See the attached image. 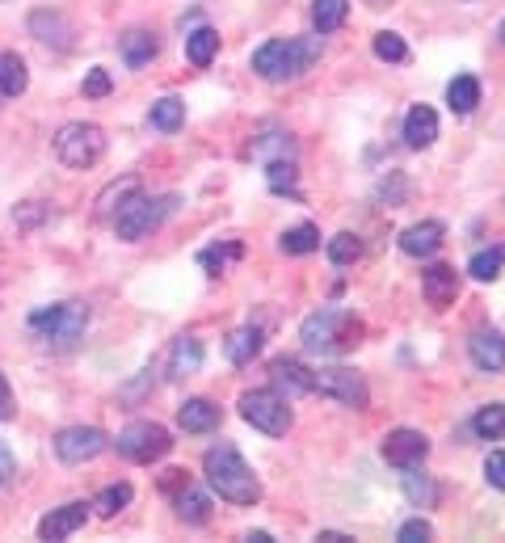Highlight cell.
Wrapping results in <instances>:
<instances>
[{
	"mask_svg": "<svg viewBox=\"0 0 505 543\" xmlns=\"http://www.w3.org/2000/svg\"><path fill=\"white\" fill-rule=\"evenodd\" d=\"M316 375V392L320 396H333L337 405H350V409H367L371 405V388L367 379L350 367H320L312 371Z\"/></svg>",
	"mask_w": 505,
	"mask_h": 543,
	"instance_id": "obj_9",
	"label": "cell"
},
{
	"mask_svg": "<svg viewBox=\"0 0 505 543\" xmlns=\"http://www.w3.org/2000/svg\"><path fill=\"white\" fill-rule=\"evenodd\" d=\"M0 102H5V93H0Z\"/></svg>",
	"mask_w": 505,
	"mask_h": 543,
	"instance_id": "obj_49",
	"label": "cell"
},
{
	"mask_svg": "<svg viewBox=\"0 0 505 543\" xmlns=\"http://www.w3.org/2000/svg\"><path fill=\"white\" fill-rule=\"evenodd\" d=\"M114 451L131 459V464H156V459H165L173 451V434L165 426H156V421H131L114 438Z\"/></svg>",
	"mask_w": 505,
	"mask_h": 543,
	"instance_id": "obj_8",
	"label": "cell"
},
{
	"mask_svg": "<svg viewBox=\"0 0 505 543\" xmlns=\"http://www.w3.org/2000/svg\"><path fill=\"white\" fill-rule=\"evenodd\" d=\"M249 156L261 160V165H270V160H282V156H295V139L287 131H266L257 135L249 144Z\"/></svg>",
	"mask_w": 505,
	"mask_h": 543,
	"instance_id": "obj_24",
	"label": "cell"
},
{
	"mask_svg": "<svg viewBox=\"0 0 505 543\" xmlns=\"http://www.w3.org/2000/svg\"><path fill=\"white\" fill-rule=\"evenodd\" d=\"M13 417H17V405H13V388H9L5 371H0V426H5V421H13Z\"/></svg>",
	"mask_w": 505,
	"mask_h": 543,
	"instance_id": "obj_44",
	"label": "cell"
},
{
	"mask_svg": "<svg viewBox=\"0 0 505 543\" xmlns=\"http://www.w3.org/2000/svg\"><path fill=\"white\" fill-rule=\"evenodd\" d=\"M358 257H362V240L354 232H337L329 240V261H333V266H354Z\"/></svg>",
	"mask_w": 505,
	"mask_h": 543,
	"instance_id": "obj_37",
	"label": "cell"
},
{
	"mask_svg": "<svg viewBox=\"0 0 505 543\" xmlns=\"http://www.w3.org/2000/svg\"><path fill=\"white\" fill-rule=\"evenodd\" d=\"M215 55H219V34L211 26H198L194 34H186V59L194 68H211Z\"/></svg>",
	"mask_w": 505,
	"mask_h": 543,
	"instance_id": "obj_26",
	"label": "cell"
},
{
	"mask_svg": "<svg viewBox=\"0 0 505 543\" xmlns=\"http://www.w3.org/2000/svg\"><path fill=\"white\" fill-rule=\"evenodd\" d=\"M240 417H245L253 430L270 434V438H282L291 430V421H295L287 396H278L274 388H253V392L240 396Z\"/></svg>",
	"mask_w": 505,
	"mask_h": 543,
	"instance_id": "obj_7",
	"label": "cell"
},
{
	"mask_svg": "<svg viewBox=\"0 0 505 543\" xmlns=\"http://www.w3.org/2000/svg\"><path fill=\"white\" fill-rule=\"evenodd\" d=\"M484 480L505 493V451H489V459H484Z\"/></svg>",
	"mask_w": 505,
	"mask_h": 543,
	"instance_id": "obj_42",
	"label": "cell"
},
{
	"mask_svg": "<svg viewBox=\"0 0 505 543\" xmlns=\"http://www.w3.org/2000/svg\"><path fill=\"white\" fill-rule=\"evenodd\" d=\"M177 518H186V522H207L211 518V497L190 489V480H186V489L177 493Z\"/></svg>",
	"mask_w": 505,
	"mask_h": 543,
	"instance_id": "obj_35",
	"label": "cell"
},
{
	"mask_svg": "<svg viewBox=\"0 0 505 543\" xmlns=\"http://www.w3.org/2000/svg\"><path fill=\"white\" fill-rule=\"evenodd\" d=\"M89 329V308L85 304H51V308H38L30 312V333L43 337L51 350H72L80 337Z\"/></svg>",
	"mask_w": 505,
	"mask_h": 543,
	"instance_id": "obj_4",
	"label": "cell"
},
{
	"mask_svg": "<svg viewBox=\"0 0 505 543\" xmlns=\"http://www.w3.org/2000/svg\"><path fill=\"white\" fill-rule=\"evenodd\" d=\"M299 341H303V350L320 354V358L346 354L362 341V320L346 308H320L299 325Z\"/></svg>",
	"mask_w": 505,
	"mask_h": 543,
	"instance_id": "obj_2",
	"label": "cell"
},
{
	"mask_svg": "<svg viewBox=\"0 0 505 543\" xmlns=\"http://www.w3.org/2000/svg\"><path fill=\"white\" fill-rule=\"evenodd\" d=\"M375 55H379V59H388V64H404V59H409V47H404V38H400V34L383 30V34H375Z\"/></svg>",
	"mask_w": 505,
	"mask_h": 543,
	"instance_id": "obj_39",
	"label": "cell"
},
{
	"mask_svg": "<svg viewBox=\"0 0 505 543\" xmlns=\"http://www.w3.org/2000/svg\"><path fill=\"white\" fill-rule=\"evenodd\" d=\"M379 455L388 459L396 472H400V468H413V464H421V459L430 455V438L421 434V430H392L388 438H383Z\"/></svg>",
	"mask_w": 505,
	"mask_h": 543,
	"instance_id": "obj_11",
	"label": "cell"
},
{
	"mask_svg": "<svg viewBox=\"0 0 505 543\" xmlns=\"http://www.w3.org/2000/svg\"><path fill=\"white\" fill-rule=\"evenodd\" d=\"M240 257H245V245H240V240H228V245L202 249V253H198V266L207 270V274H224L228 261H240Z\"/></svg>",
	"mask_w": 505,
	"mask_h": 543,
	"instance_id": "obj_33",
	"label": "cell"
},
{
	"mask_svg": "<svg viewBox=\"0 0 505 543\" xmlns=\"http://www.w3.org/2000/svg\"><path fill=\"white\" fill-rule=\"evenodd\" d=\"M85 522H89L85 501H68V506L51 510L43 522H38V535H43V539H68V535H76L80 527H85Z\"/></svg>",
	"mask_w": 505,
	"mask_h": 543,
	"instance_id": "obj_16",
	"label": "cell"
},
{
	"mask_svg": "<svg viewBox=\"0 0 505 543\" xmlns=\"http://www.w3.org/2000/svg\"><path fill=\"white\" fill-rule=\"evenodd\" d=\"M131 497H135V489L127 485V480H118V485H106V489H101V493L89 501V506H93L101 518H114V514H123V510L131 506Z\"/></svg>",
	"mask_w": 505,
	"mask_h": 543,
	"instance_id": "obj_30",
	"label": "cell"
},
{
	"mask_svg": "<svg viewBox=\"0 0 505 543\" xmlns=\"http://www.w3.org/2000/svg\"><path fill=\"white\" fill-rule=\"evenodd\" d=\"M106 156V131L97 123H68L55 135V160L64 169H89Z\"/></svg>",
	"mask_w": 505,
	"mask_h": 543,
	"instance_id": "obj_6",
	"label": "cell"
},
{
	"mask_svg": "<svg viewBox=\"0 0 505 543\" xmlns=\"http://www.w3.org/2000/svg\"><path fill=\"white\" fill-rule=\"evenodd\" d=\"M266 181H270V190H274V194H287V190H295V181H299V169H295V156H282V160H270V165H266Z\"/></svg>",
	"mask_w": 505,
	"mask_h": 543,
	"instance_id": "obj_36",
	"label": "cell"
},
{
	"mask_svg": "<svg viewBox=\"0 0 505 543\" xmlns=\"http://www.w3.org/2000/svg\"><path fill=\"white\" fill-rule=\"evenodd\" d=\"M245 539H249V543H274V535H270V531H249Z\"/></svg>",
	"mask_w": 505,
	"mask_h": 543,
	"instance_id": "obj_47",
	"label": "cell"
},
{
	"mask_svg": "<svg viewBox=\"0 0 505 543\" xmlns=\"http://www.w3.org/2000/svg\"><path fill=\"white\" fill-rule=\"evenodd\" d=\"M438 139V114L430 106H413L404 114V144L409 148H430Z\"/></svg>",
	"mask_w": 505,
	"mask_h": 543,
	"instance_id": "obj_21",
	"label": "cell"
},
{
	"mask_svg": "<svg viewBox=\"0 0 505 543\" xmlns=\"http://www.w3.org/2000/svg\"><path fill=\"white\" fill-rule=\"evenodd\" d=\"M497 38H501V47H505V22H501V26H497Z\"/></svg>",
	"mask_w": 505,
	"mask_h": 543,
	"instance_id": "obj_48",
	"label": "cell"
},
{
	"mask_svg": "<svg viewBox=\"0 0 505 543\" xmlns=\"http://www.w3.org/2000/svg\"><path fill=\"white\" fill-rule=\"evenodd\" d=\"M468 354H472V362L480 371H489V375L505 371V337L497 329H476L468 337Z\"/></svg>",
	"mask_w": 505,
	"mask_h": 543,
	"instance_id": "obj_15",
	"label": "cell"
},
{
	"mask_svg": "<svg viewBox=\"0 0 505 543\" xmlns=\"http://www.w3.org/2000/svg\"><path fill=\"white\" fill-rule=\"evenodd\" d=\"M421 295H426V304L430 308H451L455 299H459V274L455 266H442V261H434V266L421 274Z\"/></svg>",
	"mask_w": 505,
	"mask_h": 543,
	"instance_id": "obj_13",
	"label": "cell"
},
{
	"mask_svg": "<svg viewBox=\"0 0 505 543\" xmlns=\"http://www.w3.org/2000/svg\"><path fill=\"white\" fill-rule=\"evenodd\" d=\"M110 89H114V80H110L106 68H89V72H85V97L101 102V97H110Z\"/></svg>",
	"mask_w": 505,
	"mask_h": 543,
	"instance_id": "obj_40",
	"label": "cell"
},
{
	"mask_svg": "<svg viewBox=\"0 0 505 543\" xmlns=\"http://www.w3.org/2000/svg\"><path fill=\"white\" fill-rule=\"evenodd\" d=\"M442 240H447V228H442L438 219H421V224L400 232V249L409 257H434L442 249Z\"/></svg>",
	"mask_w": 505,
	"mask_h": 543,
	"instance_id": "obj_17",
	"label": "cell"
},
{
	"mask_svg": "<svg viewBox=\"0 0 505 543\" xmlns=\"http://www.w3.org/2000/svg\"><path fill=\"white\" fill-rule=\"evenodd\" d=\"M13 472H17V459H13V451L5 447V442H0V485L13 480Z\"/></svg>",
	"mask_w": 505,
	"mask_h": 543,
	"instance_id": "obj_45",
	"label": "cell"
},
{
	"mask_svg": "<svg viewBox=\"0 0 505 543\" xmlns=\"http://www.w3.org/2000/svg\"><path fill=\"white\" fill-rule=\"evenodd\" d=\"M173 211H177V194L148 198L144 190H139L131 203L110 219V224H114V236H118V240H144V236H152L160 224H165Z\"/></svg>",
	"mask_w": 505,
	"mask_h": 543,
	"instance_id": "obj_5",
	"label": "cell"
},
{
	"mask_svg": "<svg viewBox=\"0 0 505 543\" xmlns=\"http://www.w3.org/2000/svg\"><path fill=\"white\" fill-rule=\"evenodd\" d=\"M13 219H17V228H34L38 219H47V207L43 203H22L13 211Z\"/></svg>",
	"mask_w": 505,
	"mask_h": 543,
	"instance_id": "obj_43",
	"label": "cell"
},
{
	"mask_svg": "<svg viewBox=\"0 0 505 543\" xmlns=\"http://www.w3.org/2000/svg\"><path fill=\"white\" fill-rule=\"evenodd\" d=\"M278 249H282V253H291V257H308V253H316V249H320V228H312V224H295V228L282 232Z\"/></svg>",
	"mask_w": 505,
	"mask_h": 543,
	"instance_id": "obj_31",
	"label": "cell"
},
{
	"mask_svg": "<svg viewBox=\"0 0 505 543\" xmlns=\"http://www.w3.org/2000/svg\"><path fill=\"white\" fill-rule=\"evenodd\" d=\"M430 535H434V527L426 518H409V522H400V531H396L400 543H426Z\"/></svg>",
	"mask_w": 505,
	"mask_h": 543,
	"instance_id": "obj_41",
	"label": "cell"
},
{
	"mask_svg": "<svg viewBox=\"0 0 505 543\" xmlns=\"http://www.w3.org/2000/svg\"><path fill=\"white\" fill-rule=\"evenodd\" d=\"M501 266H505V245H493V249H480L468 261V274L476 278V283H493V278L501 274Z\"/></svg>",
	"mask_w": 505,
	"mask_h": 543,
	"instance_id": "obj_34",
	"label": "cell"
},
{
	"mask_svg": "<svg viewBox=\"0 0 505 543\" xmlns=\"http://www.w3.org/2000/svg\"><path fill=\"white\" fill-rule=\"evenodd\" d=\"M270 379H274V392L287 396V400L316 392V375L303 367L299 358H274V362H270Z\"/></svg>",
	"mask_w": 505,
	"mask_h": 543,
	"instance_id": "obj_12",
	"label": "cell"
},
{
	"mask_svg": "<svg viewBox=\"0 0 505 543\" xmlns=\"http://www.w3.org/2000/svg\"><path fill=\"white\" fill-rule=\"evenodd\" d=\"M261 329L257 325H245V329H236L232 337H228V358L236 362V367H245V362H253L257 354H261Z\"/></svg>",
	"mask_w": 505,
	"mask_h": 543,
	"instance_id": "obj_28",
	"label": "cell"
},
{
	"mask_svg": "<svg viewBox=\"0 0 505 543\" xmlns=\"http://www.w3.org/2000/svg\"><path fill=\"white\" fill-rule=\"evenodd\" d=\"M148 118L160 135H177L181 127H186V102H181V97H160V102H152Z\"/></svg>",
	"mask_w": 505,
	"mask_h": 543,
	"instance_id": "obj_25",
	"label": "cell"
},
{
	"mask_svg": "<svg viewBox=\"0 0 505 543\" xmlns=\"http://www.w3.org/2000/svg\"><path fill=\"white\" fill-rule=\"evenodd\" d=\"M219 421H224L219 405H211V400H202V396L186 400V405L177 409V426L186 434H211V430H219Z\"/></svg>",
	"mask_w": 505,
	"mask_h": 543,
	"instance_id": "obj_19",
	"label": "cell"
},
{
	"mask_svg": "<svg viewBox=\"0 0 505 543\" xmlns=\"http://www.w3.org/2000/svg\"><path fill=\"white\" fill-rule=\"evenodd\" d=\"M346 13H350V0H312V26H316V34L341 30Z\"/></svg>",
	"mask_w": 505,
	"mask_h": 543,
	"instance_id": "obj_32",
	"label": "cell"
},
{
	"mask_svg": "<svg viewBox=\"0 0 505 543\" xmlns=\"http://www.w3.org/2000/svg\"><path fill=\"white\" fill-rule=\"evenodd\" d=\"M30 89V72H26V59L17 51H0V93L5 97H22Z\"/></svg>",
	"mask_w": 505,
	"mask_h": 543,
	"instance_id": "obj_23",
	"label": "cell"
},
{
	"mask_svg": "<svg viewBox=\"0 0 505 543\" xmlns=\"http://www.w3.org/2000/svg\"><path fill=\"white\" fill-rule=\"evenodd\" d=\"M320 55V34L308 38H270L253 51V72L261 80H295L303 76Z\"/></svg>",
	"mask_w": 505,
	"mask_h": 543,
	"instance_id": "obj_3",
	"label": "cell"
},
{
	"mask_svg": "<svg viewBox=\"0 0 505 543\" xmlns=\"http://www.w3.org/2000/svg\"><path fill=\"white\" fill-rule=\"evenodd\" d=\"M421 464H413V468H400V485H404V497L413 501V506H430V501L438 497V485L426 476V472H417Z\"/></svg>",
	"mask_w": 505,
	"mask_h": 543,
	"instance_id": "obj_29",
	"label": "cell"
},
{
	"mask_svg": "<svg viewBox=\"0 0 505 543\" xmlns=\"http://www.w3.org/2000/svg\"><path fill=\"white\" fill-rule=\"evenodd\" d=\"M447 106L455 114H472L480 106V80L476 76H455L447 85Z\"/></svg>",
	"mask_w": 505,
	"mask_h": 543,
	"instance_id": "obj_27",
	"label": "cell"
},
{
	"mask_svg": "<svg viewBox=\"0 0 505 543\" xmlns=\"http://www.w3.org/2000/svg\"><path fill=\"white\" fill-rule=\"evenodd\" d=\"M316 539H320V543H346L350 535H341V531H320Z\"/></svg>",
	"mask_w": 505,
	"mask_h": 543,
	"instance_id": "obj_46",
	"label": "cell"
},
{
	"mask_svg": "<svg viewBox=\"0 0 505 543\" xmlns=\"http://www.w3.org/2000/svg\"><path fill=\"white\" fill-rule=\"evenodd\" d=\"M139 190H144V181H139L135 173H127V177L110 181V186L97 194V203H93V215H97V219H114V215L123 211V207L131 203V198L139 194Z\"/></svg>",
	"mask_w": 505,
	"mask_h": 543,
	"instance_id": "obj_18",
	"label": "cell"
},
{
	"mask_svg": "<svg viewBox=\"0 0 505 543\" xmlns=\"http://www.w3.org/2000/svg\"><path fill=\"white\" fill-rule=\"evenodd\" d=\"M202 472H207V485L224 501H232V506H257V501H261V480H257V472L245 464V455H240L232 442L211 447L207 459H202Z\"/></svg>",
	"mask_w": 505,
	"mask_h": 543,
	"instance_id": "obj_1",
	"label": "cell"
},
{
	"mask_svg": "<svg viewBox=\"0 0 505 543\" xmlns=\"http://www.w3.org/2000/svg\"><path fill=\"white\" fill-rule=\"evenodd\" d=\"M202 358H207V350H202V341L198 337H177L169 354H165V371L173 384H181V379H190L202 371Z\"/></svg>",
	"mask_w": 505,
	"mask_h": 543,
	"instance_id": "obj_14",
	"label": "cell"
},
{
	"mask_svg": "<svg viewBox=\"0 0 505 543\" xmlns=\"http://www.w3.org/2000/svg\"><path fill=\"white\" fill-rule=\"evenodd\" d=\"M30 30H34V38H43V43H55L59 51H68V47H72V26H68L59 13L38 9V13L30 17Z\"/></svg>",
	"mask_w": 505,
	"mask_h": 543,
	"instance_id": "obj_22",
	"label": "cell"
},
{
	"mask_svg": "<svg viewBox=\"0 0 505 543\" xmlns=\"http://www.w3.org/2000/svg\"><path fill=\"white\" fill-rule=\"evenodd\" d=\"M156 51H160V43H156L152 30H127L123 38H118V55H123V64L135 68V72L148 68L156 59Z\"/></svg>",
	"mask_w": 505,
	"mask_h": 543,
	"instance_id": "obj_20",
	"label": "cell"
},
{
	"mask_svg": "<svg viewBox=\"0 0 505 543\" xmlns=\"http://www.w3.org/2000/svg\"><path fill=\"white\" fill-rule=\"evenodd\" d=\"M106 447H110V438L97 426H68L55 434V455L64 459V464H89V459H97Z\"/></svg>",
	"mask_w": 505,
	"mask_h": 543,
	"instance_id": "obj_10",
	"label": "cell"
},
{
	"mask_svg": "<svg viewBox=\"0 0 505 543\" xmlns=\"http://www.w3.org/2000/svg\"><path fill=\"white\" fill-rule=\"evenodd\" d=\"M472 430L480 438H505V405H484L476 417H472Z\"/></svg>",
	"mask_w": 505,
	"mask_h": 543,
	"instance_id": "obj_38",
	"label": "cell"
}]
</instances>
